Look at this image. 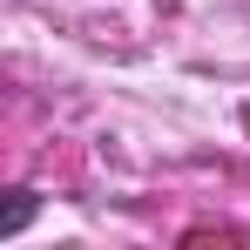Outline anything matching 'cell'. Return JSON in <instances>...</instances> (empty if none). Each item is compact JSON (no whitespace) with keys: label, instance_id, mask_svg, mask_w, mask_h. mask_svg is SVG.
<instances>
[{"label":"cell","instance_id":"cell-1","mask_svg":"<svg viewBox=\"0 0 250 250\" xmlns=\"http://www.w3.org/2000/svg\"><path fill=\"white\" fill-rule=\"evenodd\" d=\"M27 223H34V196H27V189H14V203H7V216H0V237H21Z\"/></svg>","mask_w":250,"mask_h":250}]
</instances>
